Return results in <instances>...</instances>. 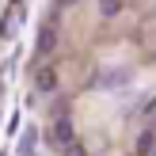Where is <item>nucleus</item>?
I'll return each instance as SVG.
<instances>
[{
	"mask_svg": "<svg viewBox=\"0 0 156 156\" xmlns=\"http://www.w3.org/2000/svg\"><path fill=\"white\" fill-rule=\"evenodd\" d=\"M65 156H84V149H80V145H69V149H65Z\"/></svg>",
	"mask_w": 156,
	"mask_h": 156,
	"instance_id": "obj_5",
	"label": "nucleus"
},
{
	"mask_svg": "<svg viewBox=\"0 0 156 156\" xmlns=\"http://www.w3.org/2000/svg\"><path fill=\"white\" fill-rule=\"evenodd\" d=\"M69 4H73V0H69Z\"/></svg>",
	"mask_w": 156,
	"mask_h": 156,
	"instance_id": "obj_6",
	"label": "nucleus"
},
{
	"mask_svg": "<svg viewBox=\"0 0 156 156\" xmlns=\"http://www.w3.org/2000/svg\"><path fill=\"white\" fill-rule=\"evenodd\" d=\"M50 141H57V145H76V137H73V126H69V118H57V126L50 129Z\"/></svg>",
	"mask_w": 156,
	"mask_h": 156,
	"instance_id": "obj_1",
	"label": "nucleus"
},
{
	"mask_svg": "<svg viewBox=\"0 0 156 156\" xmlns=\"http://www.w3.org/2000/svg\"><path fill=\"white\" fill-rule=\"evenodd\" d=\"M38 50H42V53H50V50H53V30H42V38H38Z\"/></svg>",
	"mask_w": 156,
	"mask_h": 156,
	"instance_id": "obj_4",
	"label": "nucleus"
},
{
	"mask_svg": "<svg viewBox=\"0 0 156 156\" xmlns=\"http://www.w3.org/2000/svg\"><path fill=\"white\" fill-rule=\"evenodd\" d=\"M99 12L111 19V15H118V12H122V0H99Z\"/></svg>",
	"mask_w": 156,
	"mask_h": 156,
	"instance_id": "obj_3",
	"label": "nucleus"
},
{
	"mask_svg": "<svg viewBox=\"0 0 156 156\" xmlns=\"http://www.w3.org/2000/svg\"><path fill=\"white\" fill-rule=\"evenodd\" d=\"M34 84H38V91H46V95H50V91L57 88V73H53V69H38Z\"/></svg>",
	"mask_w": 156,
	"mask_h": 156,
	"instance_id": "obj_2",
	"label": "nucleus"
}]
</instances>
